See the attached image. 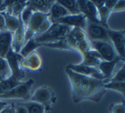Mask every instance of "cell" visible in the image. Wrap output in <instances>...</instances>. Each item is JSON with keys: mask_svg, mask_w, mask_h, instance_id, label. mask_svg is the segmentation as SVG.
Wrapping results in <instances>:
<instances>
[{"mask_svg": "<svg viewBox=\"0 0 125 113\" xmlns=\"http://www.w3.org/2000/svg\"><path fill=\"white\" fill-rule=\"evenodd\" d=\"M66 74L71 83L72 100L75 104H79L84 100H91L96 103L101 101L106 91L102 80L77 74L68 68H66Z\"/></svg>", "mask_w": 125, "mask_h": 113, "instance_id": "obj_1", "label": "cell"}, {"mask_svg": "<svg viewBox=\"0 0 125 113\" xmlns=\"http://www.w3.org/2000/svg\"><path fill=\"white\" fill-rule=\"evenodd\" d=\"M72 28V27L59 24V23H53L46 32L38 36H34L33 39L37 43L41 45L46 43L56 42L66 39Z\"/></svg>", "mask_w": 125, "mask_h": 113, "instance_id": "obj_2", "label": "cell"}, {"mask_svg": "<svg viewBox=\"0 0 125 113\" xmlns=\"http://www.w3.org/2000/svg\"><path fill=\"white\" fill-rule=\"evenodd\" d=\"M33 84L34 82L32 79L22 82L21 84L15 87L8 92L0 95V101H3L5 99H24L29 101Z\"/></svg>", "mask_w": 125, "mask_h": 113, "instance_id": "obj_3", "label": "cell"}, {"mask_svg": "<svg viewBox=\"0 0 125 113\" xmlns=\"http://www.w3.org/2000/svg\"><path fill=\"white\" fill-rule=\"evenodd\" d=\"M55 95L53 90L49 87H40L31 95L29 101L43 105L46 110H50L51 105L55 103Z\"/></svg>", "mask_w": 125, "mask_h": 113, "instance_id": "obj_4", "label": "cell"}, {"mask_svg": "<svg viewBox=\"0 0 125 113\" xmlns=\"http://www.w3.org/2000/svg\"><path fill=\"white\" fill-rule=\"evenodd\" d=\"M5 58H6L8 66L11 70V77L15 78L17 81L23 82L22 80L25 77V72L24 70H22L20 66V62L21 59L23 58L21 54L17 53L12 49V48L7 52V53L5 55Z\"/></svg>", "mask_w": 125, "mask_h": 113, "instance_id": "obj_5", "label": "cell"}, {"mask_svg": "<svg viewBox=\"0 0 125 113\" xmlns=\"http://www.w3.org/2000/svg\"><path fill=\"white\" fill-rule=\"evenodd\" d=\"M108 27L99 24H95L90 21L87 22L86 27L84 29L87 38L89 41H110L108 36Z\"/></svg>", "mask_w": 125, "mask_h": 113, "instance_id": "obj_6", "label": "cell"}, {"mask_svg": "<svg viewBox=\"0 0 125 113\" xmlns=\"http://www.w3.org/2000/svg\"><path fill=\"white\" fill-rule=\"evenodd\" d=\"M76 4L80 13L83 14L86 17L87 20L102 24L98 9L95 7L93 2L89 0H76Z\"/></svg>", "mask_w": 125, "mask_h": 113, "instance_id": "obj_7", "label": "cell"}, {"mask_svg": "<svg viewBox=\"0 0 125 113\" xmlns=\"http://www.w3.org/2000/svg\"><path fill=\"white\" fill-rule=\"evenodd\" d=\"M92 49L97 51L103 61H112L119 56L111 41H90Z\"/></svg>", "mask_w": 125, "mask_h": 113, "instance_id": "obj_8", "label": "cell"}, {"mask_svg": "<svg viewBox=\"0 0 125 113\" xmlns=\"http://www.w3.org/2000/svg\"><path fill=\"white\" fill-rule=\"evenodd\" d=\"M108 36L111 43L116 51L117 55L124 60L125 56V34L124 30L108 29Z\"/></svg>", "mask_w": 125, "mask_h": 113, "instance_id": "obj_9", "label": "cell"}, {"mask_svg": "<svg viewBox=\"0 0 125 113\" xmlns=\"http://www.w3.org/2000/svg\"><path fill=\"white\" fill-rule=\"evenodd\" d=\"M42 58L36 50L23 57L20 62L22 70H28L30 71H38L42 67Z\"/></svg>", "mask_w": 125, "mask_h": 113, "instance_id": "obj_10", "label": "cell"}, {"mask_svg": "<svg viewBox=\"0 0 125 113\" xmlns=\"http://www.w3.org/2000/svg\"><path fill=\"white\" fill-rule=\"evenodd\" d=\"M72 71L77 73V74L84 75V76L93 78L97 79V80H102L104 81V77L100 70L97 69V67H91V66H84L81 64H70L67 66Z\"/></svg>", "mask_w": 125, "mask_h": 113, "instance_id": "obj_11", "label": "cell"}, {"mask_svg": "<svg viewBox=\"0 0 125 113\" xmlns=\"http://www.w3.org/2000/svg\"><path fill=\"white\" fill-rule=\"evenodd\" d=\"M87 39L85 31L78 27H72L66 37V41L72 51H77L79 45Z\"/></svg>", "mask_w": 125, "mask_h": 113, "instance_id": "obj_12", "label": "cell"}, {"mask_svg": "<svg viewBox=\"0 0 125 113\" xmlns=\"http://www.w3.org/2000/svg\"><path fill=\"white\" fill-rule=\"evenodd\" d=\"M87 22H88V20H87L86 17L83 14L80 13L76 15L70 14L68 16L59 19L55 23L66 25V26H68L70 27H78V28L84 30L86 27Z\"/></svg>", "mask_w": 125, "mask_h": 113, "instance_id": "obj_13", "label": "cell"}, {"mask_svg": "<svg viewBox=\"0 0 125 113\" xmlns=\"http://www.w3.org/2000/svg\"><path fill=\"white\" fill-rule=\"evenodd\" d=\"M123 61H124V60L118 57L115 59L112 60V61H102L99 64V66H97V69L100 70V72L103 75L104 82H108L111 78L112 76L114 75L115 70L117 65Z\"/></svg>", "mask_w": 125, "mask_h": 113, "instance_id": "obj_14", "label": "cell"}, {"mask_svg": "<svg viewBox=\"0 0 125 113\" xmlns=\"http://www.w3.org/2000/svg\"><path fill=\"white\" fill-rule=\"evenodd\" d=\"M81 56L83 59H82V61L80 64L87 66L97 67L99 66V64L103 61L98 52L93 49L86 52L85 53L82 54Z\"/></svg>", "mask_w": 125, "mask_h": 113, "instance_id": "obj_15", "label": "cell"}, {"mask_svg": "<svg viewBox=\"0 0 125 113\" xmlns=\"http://www.w3.org/2000/svg\"><path fill=\"white\" fill-rule=\"evenodd\" d=\"M12 37H13V32L7 30L0 32V52L2 57H4L7 52L11 49Z\"/></svg>", "mask_w": 125, "mask_h": 113, "instance_id": "obj_16", "label": "cell"}, {"mask_svg": "<svg viewBox=\"0 0 125 113\" xmlns=\"http://www.w3.org/2000/svg\"><path fill=\"white\" fill-rule=\"evenodd\" d=\"M24 32H25V27L21 22L18 29L13 32V37H12L11 48L17 53H19L22 46L24 44Z\"/></svg>", "mask_w": 125, "mask_h": 113, "instance_id": "obj_17", "label": "cell"}, {"mask_svg": "<svg viewBox=\"0 0 125 113\" xmlns=\"http://www.w3.org/2000/svg\"><path fill=\"white\" fill-rule=\"evenodd\" d=\"M49 15L50 19L51 20V22L55 23L61 18H63V17L68 16V15H70V13L63 7H62L60 4L57 3L55 2L50 8Z\"/></svg>", "mask_w": 125, "mask_h": 113, "instance_id": "obj_18", "label": "cell"}, {"mask_svg": "<svg viewBox=\"0 0 125 113\" xmlns=\"http://www.w3.org/2000/svg\"><path fill=\"white\" fill-rule=\"evenodd\" d=\"M4 16L5 19V27H6V30L11 32H15L18 29L20 25L21 24V20L19 17L14 16L12 15H10L6 12H1Z\"/></svg>", "mask_w": 125, "mask_h": 113, "instance_id": "obj_19", "label": "cell"}, {"mask_svg": "<svg viewBox=\"0 0 125 113\" xmlns=\"http://www.w3.org/2000/svg\"><path fill=\"white\" fill-rule=\"evenodd\" d=\"M22 82L17 81L12 77H9L8 78L3 79L0 82V95L5 94V93L8 92L15 87L18 86L21 84Z\"/></svg>", "mask_w": 125, "mask_h": 113, "instance_id": "obj_20", "label": "cell"}, {"mask_svg": "<svg viewBox=\"0 0 125 113\" xmlns=\"http://www.w3.org/2000/svg\"><path fill=\"white\" fill-rule=\"evenodd\" d=\"M40 46H42V45L38 43H37V42L34 41V39L32 38L24 44L19 53L21 54V56L22 57H26L27 55H29V53H31L32 52L35 51L36 49H37V48Z\"/></svg>", "mask_w": 125, "mask_h": 113, "instance_id": "obj_21", "label": "cell"}, {"mask_svg": "<svg viewBox=\"0 0 125 113\" xmlns=\"http://www.w3.org/2000/svg\"><path fill=\"white\" fill-rule=\"evenodd\" d=\"M55 2L57 3L60 4L62 7H63L70 14H80L76 4V0H55Z\"/></svg>", "mask_w": 125, "mask_h": 113, "instance_id": "obj_22", "label": "cell"}, {"mask_svg": "<svg viewBox=\"0 0 125 113\" xmlns=\"http://www.w3.org/2000/svg\"><path fill=\"white\" fill-rule=\"evenodd\" d=\"M104 88L106 90H115L119 92L123 96L125 95V82H115L108 81L104 82Z\"/></svg>", "mask_w": 125, "mask_h": 113, "instance_id": "obj_23", "label": "cell"}, {"mask_svg": "<svg viewBox=\"0 0 125 113\" xmlns=\"http://www.w3.org/2000/svg\"><path fill=\"white\" fill-rule=\"evenodd\" d=\"M21 104L26 107L28 113H45V112H46V108H45L43 105L35 102L28 101Z\"/></svg>", "mask_w": 125, "mask_h": 113, "instance_id": "obj_24", "label": "cell"}, {"mask_svg": "<svg viewBox=\"0 0 125 113\" xmlns=\"http://www.w3.org/2000/svg\"><path fill=\"white\" fill-rule=\"evenodd\" d=\"M33 12H34L33 10H32L31 7L28 5V6H27L23 11H22L21 14L20 15V19H21L22 24H23V25L24 26L25 28H26V27L28 26L29 21H30Z\"/></svg>", "mask_w": 125, "mask_h": 113, "instance_id": "obj_25", "label": "cell"}, {"mask_svg": "<svg viewBox=\"0 0 125 113\" xmlns=\"http://www.w3.org/2000/svg\"><path fill=\"white\" fill-rule=\"evenodd\" d=\"M0 75L4 79L8 78L11 75V70H10L8 63H7L6 58L1 56H0Z\"/></svg>", "mask_w": 125, "mask_h": 113, "instance_id": "obj_26", "label": "cell"}, {"mask_svg": "<svg viewBox=\"0 0 125 113\" xmlns=\"http://www.w3.org/2000/svg\"><path fill=\"white\" fill-rule=\"evenodd\" d=\"M42 46H46L51 49H63V50H71V48L69 47L68 44L66 41V39L61 40V41H56V42H52V43H46L42 44Z\"/></svg>", "mask_w": 125, "mask_h": 113, "instance_id": "obj_27", "label": "cell"}, {"mask_svg": "<svg viewBox=\"0 0 125 113\" xmlns=\"http://www.w3.org/2000/svg\"><path fill=\"white\" fill-rule=\"evenodd\" d=\"M109 81H115V82H125V67L124 64L119 69L115 75L112 76V78Z\"/></svg>", "mask_w": 125, "mask_h": 113, "instance_id": "obj_28", "label": "cell"}, {"mask_svg": "<svg viewBox=\"0 0 125 113\" xmlns=\"http://www.w3.org/2000/svg\"><path fill=\"white\" fill-rule=\"evenodd\" d=\"M111 113H125L124 103H119V104H114L111 107Z\"/></svg>", "mask_w": 125, "mask_h": 113, "instance_id": "obj_29", "label": "cell"}, {"mask_svg": "<svg viewBox=\"0 0 125 113\" xmlns=\"http://www.w3.org/2000/svg\"><path fill=\"white\" fill-rule=\"evenodd\" d=\"M125 8V2L124 0H119L118 2L115 4L113 8L111 10V12H118V11H123Z\"/></svg>", "mask_w": 125, "mask_h": 113, "instance_id": "obj_30", "label": "cell"}, {"mask_svg": "<svg viewBox=\"0 0 125 113\" xmlns=\"http://www.w3.org/2000/svg\"><path fill=\"white\" fill-rule=\"evenodd\" d=\"M15 113H28L26 107L21 104H13Z\"/></svg>", "mask_w": 125, "mask_h": 113, "instance_id": "obj_31", "label": "cell"}, {"mask_svg": "<svg viewBox=\"0 0 125 113\" xmlns=\"http://www.w3.org/2000/svg\"><path fill=\"white\" fill-rule=\"evenodd\" d=\"M90 2H92L95 5V7H97V9L101 8V7L105 6V3H106V0H89Z\"/></svg>", "mask_w": 125, "mask_h": 113, "instance_id": "obj_32", "label": "cell"}, {"mask_svg": "<svg viewBox=\"0 0 125 113\" xmlns=\"http://www.w3.org/2000/svg\"><path fill=\"white\" fill-rule=\"evenodd\" d=\"M119 0H106V3H105V7H106L107 8L110 9L111 11L115 4L118 2Z\"/></svg>", "mask_w": 125, "mask_h": 113, "instance_id": "obj_33", "label": "cell"}, {"mask_svg": "<svg viewBox=\"0 0 125 113\" xmlns=\"http://www.w3.org/2000/svg\"><path fill=\"white\" fill-rule=\"evenodd\" d=\"M3 30H6V27H5V19H4L3 15L0 12V32L3 31Z\"/></svg>", "mask_w": 125, "mask_h": 113, "instance_id": "obj_34", "label": "cell"}, {"mask_svg": "<svg viewBox=\"0 0 125 113\" xmlns=\"http://www.w3.org/2000/svg\"><path fill=\"white\" fill-rule=\"evenodd\" d=\"M42 1L43 2L47 7H50V8H51V7L55 2V0H42Z\"/></svg>", "mask_w": 125, "mask_h": 113, "instance_id": "obj_35", "label": "cell"}, {"mask_svg": "<svg viewBox=\"0 0 125 113\" xmlns=\"http://www.w3.org/2000/svg\"><path fill=\"white\" fill-rule=\"evenodd\" d=\"M4 2V0H0V11H1V8L2 7V4H3Z\"/></svg>", "mask_w": 125, "mask_h": 113, "instance_id": "obj_36", "label": "cell"}, {"mask_svg": "<svg viewBox=\"0 0 125 113\" xmlns=\"http://www.w3.org/2000/svg\"><path fill=\"white\" fill-rule=\"evenodd\" d=\"M4 78H2V76H1V75H0V82H1L2 81V80H3Z\"/></svg>", "mask_w": 125, "mask_h": 113, "instance_id": "obj_37", "label": "cell"}, {"mask_svg": "<svg viewBox=\"0 0 125 113\" xmlns=\"http://www.w3.org/2000/svg\"><path fill=\"white\" fill-rule=\"evenodd\" d=\"M0 56H1V52H0ZM2 57V56H1Z\"/></svg>", "mask_w": 125, "mask_h": 113, "instance_id": "obj_38", "label": "cell"}, {"mask_svg": "<svg viewBox=\"0 0 125 113\" xmlns=\"http://www.w3.org/2000/svg\"><path fill=\"white\" fill-rule=\"evenodd\" d=\"M2 102H3V101H0V103H2Z\"/></svg>", "mask_w": 125, "mask_h": 113, "instance_id": "obj_39", "label": "cell"}]
</instances>
